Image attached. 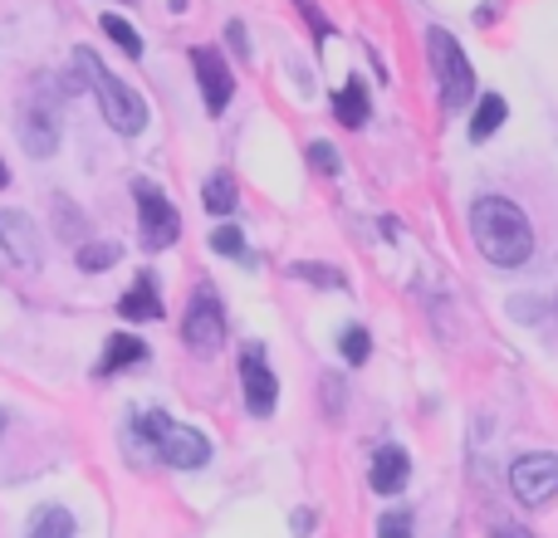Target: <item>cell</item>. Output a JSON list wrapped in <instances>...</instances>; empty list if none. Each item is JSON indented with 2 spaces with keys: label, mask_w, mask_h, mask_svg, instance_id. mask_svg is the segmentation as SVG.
<instances>
[{
  "label": "cell",
  "mask_w": 558,
  "mask_h": 538,
  "mask_svg": "<svg viewBox=\"0 0 558 538\" xmlns=\"http://www.w3.org/2000/svg\"><path fill=\"white\" fill-rule=\"evenodd\" d=\"M471 241L500 269H520L534 255V225L510 196H475L471 201Z\"/></svg>",
  "instance_id": "obj_1"
},
{
  "label": "cell",
  "mask_w": 558,
  "mask_h": 538,
  "mask_svg": "<svg viewBox=\"0 0 558 538\" xmlns=\"http://www.w3.org/2000/svg\"><path fill=\"white\" fill-rule=\"evenodd\" d=\"M69 74L78 78V88H88V94L98 98V113H104V123L113 127L118 137H143L147 133V98L137 94L133 84H123V78H118L88 45H74V54H69Z\"/></svg>",
  "instance_id": "obj_2"
},
{
  "label": "cell",
  "mask_w": 558,
  "mask_h": 538,
  "mask_svg": "<svg viewBox=\"0 0 558 538\" xmlns=\"http://www.w3.org/2000/svg\"><path fill=\"white\" fill-rule=\"evenodd\" d=\"M426 64H432L436 98H441L446 113L475 103V69H471V59H465L461 39L446 25H426Z\"/></svg>",
  "instance_id": "obj_3"
},
{
  "label": "cell",
  "mask_w": 558,
  "mask_h": 538,
  "mask_svg": "<svg viewBox=\"0 0 558 538\" xmlns=\"http://www.w3.org/2000/svg\"><path fill=\"white\" fill-rule=\"evenodd\" d=\"M226 343H231V318H226V304H221V294H216V284L202 279L182 308V347L192 357H216Z\"/></svg>",
  "instance_id": "obj_4"
},
{
  "label": "cell",
  "mask_w": 558,
  "mask_h": 538,
  "mask_svg": "<svg viewBox=\"0 0 558 538\" xmlns=\"http://www.w3.org/2000/svg\"><path fill=\"white\" fill-rule=\"evenodd\" d=\"M133 201H137V245H143L147 255L172 250L177 235H182V211L167 201V192L157 182H147V176H137Z\"/></svg>",
  "instance_id": "obj_5"
},
{
  "label": "cell",
  "mask_w": 558,
  "mask_h": 538,
  "mask_svg": "<svg viewBox=\"0 0 558 538\" xmlns=\"http://www.w3.org/2000/svg\"><path fill=\"white\" fill-rule=\"evenodd\" d=\"M186 64H192L196 94H202V108H206L211 118H226V108H231V98H235L231 59H226L221 49H211V45H196L192 54H186Z\"/></svg>",
  "instance_id": "obj_6"
},
{
  "label": "cell",
  "mask_w": 558,
  "mask_h": 538,
  "mask_svg": "<svg viewBox=\"0 0 558 538\" xmlns=\"http://www.w3.org/2000/svg\"><path fill=\"white\" fill-rule=\"evenodd\" d=\"M241 402L255 421H270L279 406V377L270 367V353L265 343H245L241 347Z\"/></svg>",
  "instance_id": "obj_7"
},
{
  "label": "cell",
  "mask_w": 558,
  "mask_h": 538,
  "mask_svg": "<svg viewBox=\"0 0 558 538\" xmlns=\"http://www.w3.org/2000/svg\"><path fill=\"white\" fill-rule=\"evenodd\" d=\"M510 490L520 504H549L558 494V455L554 451L520 455L510 465Z\"/></svg>",
  "instance_id": "obj_8"
},
{
  "label": "cell",
  "mask_w": 558,
  "mask_h": 538,
  "mask_svg": "<svg viewBox=\"0 0 558 538\" xmlns=\"http://www.w3.org/2000/svg\"><path fill=\"white\" fill-rule=\"evenodd\" d=\"M153 455H157L162 465H172V470H206L216 451H211V436H206V431L172 421V426L162 431V441H157Z\"/></svg>",
  "instance_id": "obj_9"
},
{
  "label": "cell",
  "mask_w": 558,
  "mask_h": 538,
  "mask_svg": "<svg viewBox=\"0 0 558 538\" xmlns=\"http://www.w3.org/2000/svg\"><path fill=\"white\" fill-rule=\"evenodd\" d=\"M0 255H5L15 269H39L45 265L35 221H29L25 211H15V206H0Z\"/></svg>",
  "instance_id": "obj_10"
},
{
  "label": "cell",
  "mask_w": 558,
  "mask_h": 538,
  "mask_svg": "<svg viewBox=\"0 0 558 538\" xmlns=\"http://www.w3.org/2000/svg\"><path fill=\"white\" fill-rule=\"evenodd\" d=\"M15 127H20V143H25L29 157H54L59 152V103L35 98V103L20 108Z\"/></svg>",
  "instance_id": "obj_11"
},
{
  "label": "cell",
  "mask_w": 558,
  "mask_h": 538,
  "mask_svg": "<svg viewBox=\"0 0 558 538\" xmlns=\"http://www.w3.org/2000/svg\"><path fill=\"white\" fill-rule=\"evenodd\" d=\"M147 363H153V347H147V338H137V333H128V328H118V333H108L104 357H98L94 377H98V382H113V377L133 372V367H147Z\"/></svg>",
  "instance_id": "obj_12"
},
{
  "label": "cell",
  "mask_w": 558,
  "mask_h": 538,
  "mask_svg": "<svg viewBox=\"0 0 558 538\" xmlns=\"http://www.w3.org/2000/svg\"><path fill=\"white\" fill-rule=\"evenodd\" d=\"M407 480H412V455H407L402 445H377L373 465H367V485H373V494L392 500V494L407 490Z\"/></svg>",
  "instance_id": "obj_13"
},
{
  "label": "cell",
  "mask_w": 558,
  "mask_h": 538,
  "mask_svg": "<svg viewBox=\"0 0 558 538\" xmlns=\"http://www.w3.org/2000/svg\"><path fill=\"white\" fill-rule=\"evenodd\" d=\"M162 314H167V304H162V284H157L153 269H143V274L133 279V289H128V294L118 298V318H128V323H157Z\"/></svg>",
  "instance_id": "obj_14"
},
{
  "label": "cell",
  "mask_w": 558,
  "mask_h": 538,
  "mask_svg": "<svg viewBox=\"0 0 558 538\" xmlns=\"http://www.w3.org/2000/svg\"><path fill=\"white\" fill-rule=\"evenodd\" d=\"M25 538H78V519L64 504H39L25 519Z\"/></svg>",
  "instance_id": "obj_15"
},
{
  "label": "cell",
  "mask_w": 558,
  "mask_h": 538,
  "mask_svg": "<svg viewBox=\"0 0 558 538\" xmlns=\"http://www.w3.org/2000/svg\"><path fill=\"white\" fill-rule=\"evenodd\" d=\"M202 206L206 216H216V221H231L235 206H241V186H235L231 172H211L202 182Z\"/></svg>",
  "instance_id": "obj_16"
},
{
  "label": "cell",
  "mask_w": 558,
  "mask_h": 538,
  "mask_svg": "<svg viewBox=\"0 0 558 538\" xmlns=\"http://www.w3.org/2000/svg\"><path fill=\"white\" fill-rule=\"evenodd\" d=\"M367 113H373V108H367V84L353 74V78H348V84L333 94V118H338L343 127H363Z\"/></svg>",
  "instance_id": "obj_17"
},
{
  "label": "cell",
  "mask_w": 558,
  "mask_h": 538,
  "mask_svg": "<svg viewBox=\"0 0 558 538\" xmlns=\"http://www.w3.org/2000/svg\"><path fill=\"white\" fill-rule=\"evenodd\" d=\"M505 118H510V108H505V98H500V94L475 98V113H471V143H490V137L505 127Z\"/></svg>",
  "instance_id": "obj_18"
},
{
  "label": "cell",
  "mask_w": 558,
  "mask_h": 538,
  "mask_svg": "<svg viewBox=\"0 0 558 538\" xmlns=\"http://www.w3.org/2000/svg\"><path fill=\"white\" fill-rule=\"evenodd\" d=\"M118 260H123V245L118 241H84L74 250V265L84 269V274H108Z\"/></svg>",
  "instance_id": "obj_19"
},
{
  "label": "cell",
  "mask_w": 558,
  "mask_h": 538,
  "mask_svg": "<svg viewBox=\"0 0 558 538\" xmlns=\"http://www.w3.org/2000/svg\"><path fill=\"white\" fill-rule=\"evenodd\" d=\"M206 245H211V255H221V260H251V245H245V231L235 221H221L211 235H206Z\"/></svg>",
  "instance_id": "obj_20"
},
{
  "label": "cell",
  "mask_w": 558,
  "mask_h": 538,
  "mask_svg": "<svg viewBox=\"0 0 558 538\" xmlns=\"http://www.w3.org/2000/svg\"><path fill=\"white\" fill-rule=\"evenodd\" d=\"M98 29H104V35L113 39V45L123 49L128 59H143V49H147V45H143V35L133 29V20H123V15H113V10H108V15L98 20Z\"/></svg>",
  "instance_id": "obj_21"
},
{
  "label": "cell",
  "mask_w": 558,
  "mask_h": 538,
  "mask_svg": "<svg viewBox=\"0 0 558 538\" xmlns=\"http://www.w3.org/2000/svg\"><path fill=\"white\" fill-rule=\"evenodd\" d=\"M338 353H343L348 367H363L367 357H373V333H367L363 323H348L343 333H338Z\"/></svg>",
  "instance_id": "obj_22"
},
{
  "label": "cell",
  "mask_w": 558,
  "mask_h": 538,
  "mask_svg": "<svg viewBox=\"0 0 558 538\" xmlns=\"http://www.w3.org/2000/svg\"><path fill=\"white\" fill-rule=\"evenodd\" d=\"M289 279H304V284H318V289H348V274L333 265H314V260H294L289 265Z\"/></svg>",
  "instance_id": "obj_23"
},
{
  "label": "cell",
  "mask_w": 558,
  "mask_h": 538,
  "mask_svg": "<svg viewBox=\"0 0 558 538\" xmlns=\"http://www.w3.org/2000/svg\"><path fill=\"white\" fill-rule=\"evenodd\" d=\"M373 534L377 538H416V519H412V510H383L377 514V524H373Z\"/></svg>",
  "instance_id": "obj_24"
},
{
  "label": "cell",
  "mask_w": 558,
  "mask_h": 538,
  "mask_svg": "<svg viewBox=\"0 0 558 538\" xmlns=\"http://www.w3.org/2000/svg\"><path fill=\"white\" fill-rule=\"evenodd\" d=\"M54 216H59V235H64V241L69 245H84V231H88V225H84V211H78V206H69L64 201V196H59V201H54Z\"/></svg>",
  "instance_id": "obj_25"
},
{
  "label": "cell",
  "mask_w": 558,
  "mask_h": 538,
  "mask_svg": "<svg viewBox=\"0 0 558 538\" xmlns=\"http://www.w3.org/2000/svg\"><path fill=\"white\" fill-rule=\"evenodd\" d=\"M308 167H314V172H324V176H338V172H343V157H338L333 143L314 137V143H308Z\"/></svg>",
  "instance_id": "obj_26"
},
{
  "label": "cell",
  "mask_w": 558,
  "mask_h": 538,
  "mask_svg": "<svg viewBox=\"0 0 558 538\" xmlns=\"http://www.w3.org/2000/svg\"><path fill=\"white\" fill-rule=\"evenodd\" d=\"M294 10L308 20V29H314V39H333V20H328L324 10L314 5V0H294Z\"/></svg>",
  "instance_id": "obj_27"
},
{
  "label": "cell",
  "mask_w": 558,
  "mask_h": 538,
  "mask_svg": "<svg viewBox=\"0 0 558 538\" xmlns=\"http://www.w3.org/2000/svg\"><path fill=\"white\" fill-rule=\"evenodd\" d=\"M324 412H328V421H338V416H343V377H338V372L324 377Z\"/></svg>",
  "instance_id": "obj_28"
},
{
  "label": "cell",
  "mask_w": 558,
  "mask_h": 538,
  "mask_svg": "<svg viewBox=\"0 0 558 538\" xmlns=\"http://www.w3.org/2000/svg\"><path fill=\"white\" fill-rule=\"evenodd\" d=\"M226 45L235 49V59H241V64H251V35H245L241 20H231V25H226Z\"/></svg>",
  "instance_id": "obj_29"
},
{
  "label": "cell",
  "mask_w": 558,
  "mask_h": 538,
  "mask_svg": "<svg viewBox=\"0 0 558 538\" xmlns=\"http://www.w3.org/2000/svg\"><path fill=\"white\" fill-rule=\"evenodd\" d=\"M314 529H318V514L314 510H294V514H289V534H294V538H308Z\"/></svg>",
  "instance_id": "obj_30"
},
{
  "label": "cell",
  "mask_w": 558,
  "mask_h": 538,
  "mask_svg": "<svg viewBox=\"0 0 558 538\" xmlns=\"http://www.w3.org/2000/svg\"><path fill=\"white\" fill-rule=\"evenodd\" d=\"M490 538H534V534L520 529V524H510V519H495L490 524Z\"/></svg>",
  "instance_id": "obj_31"
},
{
  "label": "cell",
  "mask_w": 558,
  "mask_h": 538,
  "mask_svg": "<svg viewBox=\"0 0 558 538\" xmlns=\"http://www.w3.org/2000/svg\"><path fill=\"white\" fill-rule=\"evenodd\" d=\"M495 15H500V0H490V5H481V10H475V25H490Z\"/></svg>",
  "instance_id": "obj_32"
},
{
  "label": "cell",
  "mask_w": 558,
  "mask_h": 538,
  "mask_svg": "<svg viewBox=\"0 0 558 538\" xmlns=\"http://www.w3.org/2000/svg\"><path fill=\"white\" fill-rule=\"evenodd\" d=\"M10 182H15V176H10V162H5V157H0V192H5Z\"/></svg>",
  "instance_id": "obj_33"
},
{
  "label": "cell",
  "mask_w": 558,
  "mask_h": 538,
  "mask_svg": "<svg viewBox=\"0 0 558 538\" xmlns=\"http://www.w3.org/2000/svg\"><path fill=\"white\" fill-rule=\"evenodd\" d=\"M0 431H5V416H0Z\"/></svg>",
  "instance_id": "obj_34"
},
{
  "label": "cell",
  "mask_w": 558,
  "mask_h": 538,
  "mask_svg": "<svg viewBox=\"0 0 558 538\" xmlns=\"http://www.w3.org/2000/svg\"><path fill=\"white\" fill-rule=\"evenodd\" d=\"M123 5H133V0H123Z\"/></svg>",
  "instance_id": "obj_35"
}]
</instances>
